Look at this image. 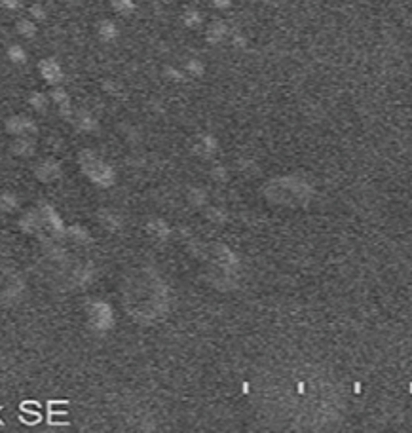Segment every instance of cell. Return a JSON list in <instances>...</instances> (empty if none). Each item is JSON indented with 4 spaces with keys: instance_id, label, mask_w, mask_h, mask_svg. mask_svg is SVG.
I'll return each instance as SVG.
<instances>
[{
    "instance_id": "cell-1",
    "label": "cell",
    "mask_w": 412,
    "mask_h": 433,
    "mask_svg": "<svg viewBox=\"0 0 412 433\" xmlns=\"http://www.w3.org/2000/svg\"><path fill=\"white\" fill-rule=\"evenodd\" d=\"M110 319H113V315H110V310L106 304L99 302V304L89 306V325L93 329H106L110 325Z\"/></svg>"
}]
</instances>
